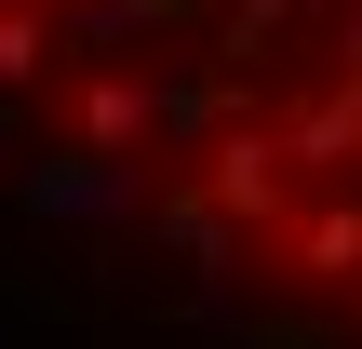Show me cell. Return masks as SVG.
<instances>
[{
    "mask_svg": "<svg viewBox=\"0 0 362 349\" xmlns=\"http://www.w3.org/2000/svg\"><path fill=\"white\" fill-rule=\"evenodd\" d=\"M0 81H67L27 161L67 215L161 229L309 349L362 336V0H0Z\"/></svg>",
    "mask_w": 362,
    "mask_h": 349,
    "instance_id": "1",
    "label": "cell"
}]
</instances>
